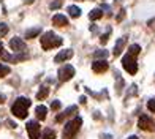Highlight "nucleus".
<instances>
[{
  "label": "nucleus",
  "mask_w": 155,
  "mask_h": 139,
  "mask_svg": "<svg viewBox=\"0 0 155 139\" xmlns=\"http://www.w3.org/2000/svg\"><path fill=\"white\" fill-rule=\"evenodd\" d=\"M32 101L25 96H19V98L15 101V104L11 106V112L13 115H16L18 119H25L27 117V111H29Z\"/></svg>",
  "instance_id": "1"
},
{
  "label": "nucleus",
  "mask_w": 155,
  "mask_h": 139,
  "mask_svg": "<svg viewBox=\"0 0 155 139\" xmlns=\"http://www.w3.org/2000/svg\"><path fill=\"white\" fill-rule=\"evenodd\" d=\"M40 41H41V47H43L45 51L54 49V47H59L63 43V40L59 37V35H55L54 32H46L43 37L40 38Z\"/></svg>",
  "instance_id": "2"
},
{
  "label": "nucleus",
  "mask_w": 155,
  "mask_h": 139,
  "mask_svg": "<svg viewBox=\"0 0 155 139\" xmlns=\"http://www.w3.org/2000/svg\"><path fill=\"white\" fill-rule=\"evenodd\" d=\"M81 125H82L81 117H74L71 122L65 123V128H63V133H62L63 139H74L76 134H78V131L81 130Z\"/></svg>",
  "instance_id": "3"
},
{
  "label": "nucleus",
  "mask_w": 155,
  "mask_h": 139,
  "mask_svg": "<svg viewBox=\"0 0 155 139\" xmlns=\"http://www.w3.org/2000/svg\"><path fill=\"white\" fill-rule=\"evenodd\" d=\"M122 66L125 71H128L130 74H136L138 71V63H136V57L127 52V55L122 59Z\"/></svg>",
  "instance_id": "4"
},
{
  "label": "nucleus",
  "mask_w": 155,
  "mask_h": 139,
  "mask_svg": "<svg viewBox=\"0 0 155 139\" xmlns=\"http://www.w3.org/2000/svg\"><path fill=\"white\" fill-rule=\"evenodd\" d=\"M138 128L139 130H144V131H155V122L150 119L149 115L143 114L138 120Z\"/></svg>",
  "instance_id": "5"
},
{
  "label": "nucleus",
  "mask_w": 155,
  "mask_h": 139,
  "mask_svg": "<svg viewBox=\"0 0 155 139\" xmlns=\"http://www.w3.org/2000/svg\"><path fill=\"white\" fill-rule=\"evenodd\" d=\"M74 76V68L71 65H65L59 70V81L60 82H67Z\"/></svg>",
  "instance_id": "6"
},
{
  "label": "nucleus",
  "mask_w": 155,
  "mask_h": 139,
  "mask_svg": "<svg viewBox=\"0 0 155 139\" xmlns=\"http://www.w3.org/2000/svg\"><path fill=\"white\" fill-rule=\"evenodd\" d=\"M25 128H27V133H29L30 139H38L40 137V123L38 122H35V120L27 122Z\"/></svg>",
  "instance_id": "7"
},
{
  "label": "nucleus",
  "mask_w": 155,
  "mask_h": 139,
  "mask_svg": "<svg viewBox=\"0 0 155 139\" xmlns=\"http://www.w3.org/2000/svg\"><path fill=\"white\" fill-rule=\"evenodd\" d=\"M10 47L15 52H24L25 51V41L19 37H15L11 41H10Z\"/></svg>",
  "instance_id": "8"
},
{
  "label": "nucleus",
  "mask_w": 155,
  "mask_h": 139,
  "mask_svg": "<svg viewBox=\"0 0 155 139\" xmlns=\"http://www.w3.org/2000/svg\"><path fill=\"white\" fill-rule=\"evenodd\" d=\"M108 68H109V63L106 60H103V59L95 60L92 63V70L95 73H104V71H108Z\"/></svg>",
  "instance_id": "9"
},
{
  "label": "nucleus",
  "mask_w": 155,
  "mask_h": 139,
  "mask_svg": "<svg viewBox=\"0 0 155 139\" xmlns=\"http://www.w3.org/2000/svg\"><path fill=\"white\" fill-rule=\"evenodd\" d=\"M125 44H127V38H125V37L119 38V40L116 41V44H114V49H112V54H114V57H119V55L122 54V51H124Z\"/></svg>",
  "instance_id": "10"
},
{
  "label": "nucleus",
  "mask_w": 155,
  "mask_h": 139,
  "mask_svg": "<svg viewBox=\"0 0 155 139\" xmlns=\"http://www.w3.org/2000/svg\"><path fill=\"white\" fill-rule=\"evenodd\" d=\"M73 57V51L71 49H65V51H60L57 55H55V63H62V62H65V60H70Z\"/></svg>",
  "instance_id": "11"
},
{
  "label": "nucleus",
  "mask_w": 155,
  "mask_h": 139,
  "mask_svg": "<svg viewBox=\"0 0 155 139\" xmlns=\"http://www.w3.org/2000/svg\"><path fill=\"white\" fill-rule=\"evenodd\" d=\"M78 112V108L76 106H70V108H67L65 111H63L62 114H59L57 117H55V122H63V119H65V117H70V115H73V114H76Z\"/></svg>",
  "instance_id": "12"
},
{
  "label": "nucleus",
  "mask_w": 155,
  "mask_h": 139,
  "mask_svg": "<svg viewBox=\"0 0 155 139\" xmlns=\"http://www.w3.org/2000/svg\"><path fill=\"white\" fill-rule=\"evenodd\" d=\"M52 24L57 25V27H67L68 25V19L63 16V15H55L52 18Z\"/></svg>",
  "instance_id": "13"
},
{
  "label": "nucleus",
  "mask_w": 155,
  "mask_h": 139,
  "mask_svg": "<svg viewBox=\"0 0 155 139\" xmlns=\"http://www.w3.org/2000/svg\"><path fill=\"white\" fill-rule=\"evenodd\" d=\"M35 114H37L38 120H45V119H46V114H48V109H46V106H43V104H40V106H37V109H35Z\"/></svg>",
  "instance_id": "14"
},
{
  "label": "nucleus",
  "mask_w": 155,
  "mask_h": 139,
  "mask_svg": "<svg viewBox=\"0 0 155 139\" xmlns=\"http://www.w3.org/2000/svg\"><path fill=\"white\" fill-rule=\"evenodd\" d=\"M89 18H90V21H97V19L103 18V10H101V8H95V10H92V11L89 13Z\"/></svg>",
  "instance_id": "15"
},
{
  "label": "nucleus",
  "mask_w": 155,
  "mask_h": 139,
  "mask_svg": "<svg viewBox=\"0 0 155 139\" xmlns=\"http://www.w3.org/2000/svg\"><path fill=\"white\" fill-rule=\"evenodd\" d=\"M41 32V27H33V29H29L25 32V38H37Z\"/></svg>",
  "instance_id": "16"
},
{
  "label": "nucleus",
  "mask_w": 155,
  "mask_h": 139,
  "mask_svg": "<svg viewBox=\"0 0 155 139\" xmlns=\"http://www.w3.org/2000/svg\"><path fill=\"white\" fill-rule=\"evenodd\" d=\"M68 13L71 18H79L81 16V8H78L76 5H70L68 6Z\"/></svg>",
  "instance_id": "17"
},
{
  "label": "nucleus",
  "mask_w": 155,
  "mask_h": 139,
  "mask_svg": "<svg viewBox=\"0 0 155 139\" xmlns=\"http://www.w3.org/2000/svg\"><path fill=\"white\" fill-rule=\"evenodd\" d=\"M49 95V89L46 87V86H43V87H41L40 90H38V92H37V100H45L46 98V96Z\"/></svg>",
  "instance_id": "18"
},
{
  "label": "nucleus",
  "mask_w": 155,
  "mask_h": 139,
  "mask_svg": "<svg viewBox=\"0 0 155 139\" xmlns=\"http://www.w3.org/2000/svg\"><path fill=\"white\" fill-rule=\"evenodd\" d=\"M116 81H117V86H116L117 93H122V89H124V79H122V76L119 74V73H116Z\"/></svg>",
  "instance_id": "19"
},
{
  "label": "nucleus",
  "mask_w": 155,
  "mask_h": 139,
  "mask_svg": "<svg viewBox=\"0 0 155 139\" xmlns=\"http://www.w3.org/2000/svg\"><path fill=\"white\" fill-rule=\"evenodd\" d=\"M43 139H55V131L51 128H46L43 131Z\"/></svg>",
  "instance_id": "20"
},
{
  "label": "nucleus",
  "mask_w": 155,
  "mask_h": 139,
  "mask_svg": "<svg viewBox=\"0 0 155 139\" xmlns=\"http://www.w3.org/2000/svg\"><path fill=\"white\" fill-rule=\"evenodd\" d=\"M139 52H141V46H139V44H131V46L128 47V54L135 55V57H136Z\"/></svg>",
  "instance_id": "21"
},
{
  "label": "nucleus",
  "mask_w": 155,
  "mask_h": 139,
  "mask_svg": "<svg viewBox=\"0 0 155 139\" xmlns=\"http://www.w3.org/2000/svg\"><path fill=\"white\" fill-rule=\"evenodd\" d=\"M10 66H6V65H3V63H0V78H3V76H6V74H10Z\"/></svg>",
  "instance_id": "22"
},
{
  "label": "nucleus",
  "mask_w": 155,
  "mask_h": 139,
  "mask_svg": "<svg viewBox=\"0 0 155 139\" xmlns=\"http://www.w3.org/2000/svg\"><path fill=\"white\" fill-rule=\"evenodd\" d=\"M108 55H109V52H108V51H104V49H103V51H97V52H95V57H97V59H103V60H106Z\"/></svg>",
  "instance_id": "23"
},
{
  "label": "nucleus",
  "mask_w": 155,
  "mask_h": 139,
  "mask_svg": "<svg viewBox=\"0 0 155 139\" xmlns=\"http://www.w3.org/2000/svg\"><path fill=\"white\" fill-rule=\"evenodd\" d=\"M6 33H8V25H6L5 22H2L0 24V38H3Z\"/></svg>",
  "instance_id": "24"
},
{
  "label": "nucleus",
  "mask_w": 155,
  "mask_h": 139,
  "mask_svg": "<svg viewBox=\"0 0 155 139\" xmlns=\"http://www.w3.org/2000/svg\"><path fill=\"white\" fill-rule=\"evenodd\" d=\"M109 35H111V29H108V32L104 33V35H101V37H100V41H101V44H106V43H108V40H109Z\"/></svg>",
  "instance_id": "25"
},
{
  "label": "nucleus",
  "mask_w": 155,
  "mask_h": 139,
  "mask_svg": "<svg viewBox=\"0 0 155 139\" xmlns=\"http://www.w3.org/2000/svg\"><path fill=\"white\" fill-rule=\"evenodd\" d=\"M60 106H62V104H60V101H59V100H54V101L51 103V109H52V111H59V109H60Z\"/></svg>",
  "instance_id": "26"
},
{
  "label": "nucleus",
  "mask_w": 155,
  "mask_h": 139,
  "mask_svg": "<svg viewBox=\"0 0 155 139\" xmlns=\"http://www.w3.org/2000/svg\"><path fill=\"white\" fill-rule=\"evenodd\" d=\"M147 108H149L150 112L155 114V100H149V101H147Z\"/></svg>",
  "instance_id": "27"
},
{
  "label": "nucleus",
  "mask_w": 155,
  "mask_h": 139,
  "mask_svg": "<svg viewBox=\"0 0 155 139\" xmlns=\"http://www.w3.org/2000/svg\"><path fill=\"white\" fill-rule=\"evenodd\" d=\"M124 18H125V8H120V11H119V15L116 18V21H117V22H120Z\"/></svg>",
  "instance_id": "28"
},
{
  "label": "nucleus",
  "mask_w": 155,
  "mask_h": 139,
  "mask_svg": "<svg viewBox=\"0 0 155 139\" xmlns=\"http://www.w3.org/2000/svg\"><path fill=\"white\" fill-rule=\"evenodd\" d=\"M60 5H62V2H59V0H57V2H54V3L49 5V8H51V10H57V8H60Z\"/></svg>",
  "instance_id": "29"
},
{
  "label": "nucleus",
  "mask_w": 155,
  "mask_h": 139,
  "mask_svg": "<svg viewBox=\"0 0 155 139\" xmlns=\"http://www.w3.org/2000/svg\"><path fill=\"white\" fill-rule=\"evenodd\" d=\"M101 10H103V11H106V16H111V13H112V11H111V6H109V5H103V6H101Z\"/></svg>",
  "instance_id": "30"
},
{
  "label": "nucleus",
  "mask_w": 155,
  "mask_h": 139,
  "mask_svg": "<svg viewBox=\"0 0 155 139\" xmlns=\"http://www.w3.org/2000/svg\"><path fill=\"white\" fill-rule=\"evenodd\" d=\"M147 25H149V27H150L152 30H155V19H150L149 22H147Z\"/></svg>",
  "instance_id": "31"
},
{
  "label": "nucleus",
  "mask_w": 155,
  "mask_h": 139,
  "mask_svg": "<svg viewBox=\"0 0 155 139\" xmlns=\"http://www.w3.org/2000/svg\"><path fill=\"white\" fill-rule=\"evenodd\" d=\"M5 98H6V96H5V95H2V93H0V103H5Z\"/></svg>",
  "instance_id": "32"
},
{
  "label": "nucleus",
  "mask_w": 155,
  "mask_h": 139,
  "mask_svg": "<svg viewBox=\"0 0 155 139\" xmlns=\"http://www.w3.org/2000/svg\"><path fill=\"white\" fill-rule=\"evenodd\" d=\"M79 101H81V104H86V96H81Z\"/></svg>",
  "instance_id": "33"
},
{
  "label": "nucleus",
  "mask_w": 155,
  "mask_h": 139,
  "mask_svg": "<svg viewBox=\"0 0 155 139\" xmlns=\"http://www.w3.org/2000/svg\"><path fill=\"white\" fill-rule=\"evenodd\" d=\"M5 49H3V44L2 43H0V57H2V52H3Z\"/></svg>",
  "instance_id": "34"
},
{
  "label": "nucleus",
  "mask_w": 155,
  "mask_h": 139,
  "mask_svg": "<svg viewBox=\"0 0 155 139\" xmlns=\"http://www.w3.org/2000/svg\"><path fill=\"white\" fill-rule=\"evenodd\" d=\"M35 2V0H24V3H29V5H32Z\"/></svg>",
  "instance_id": "35"
},
{
  "label": "nucleus",
  "mask_w": 155,
  "mask_h": 139,
  "mask_svg": "<svg viewBox=\"0 0 155 139\" xmlns=\"http://www.w3.org/2000/svg\"><path fill=\"white\" fill-rule=\"evenodd\" d=\"M127 139H139L138 136H130V137H127Z\"/></svg>",
  "instance_id": "36"
},
{
  "label": "nucleus",
  "mask_w": 155,
  "mask_h": 139,
  "mask_svg": "<svg viewBox=\"0 0 155 139\" xmlns=\"http://www.w3.org/2000/svg\"><path fill=\"white\" fill-rule=\"evenodd\" d=\"M117 2H120V0H117Z\"/></svg>",
  "instance_id": "37"
},
{
  "label": "nucleus",
  "mask_w": 155,
  "mask_h": 139,
  "mask_svg": "<svg viewBox=\"0 0 155 139\" xmlns=\"http://www.w3.org/2000/svg\"><path fill=\"white\" fill-rule=\"evenodd\" d=\"M0 2H2V0H0Z\"/></svg>",
  "instance_id": "38"
}]
</instances>
